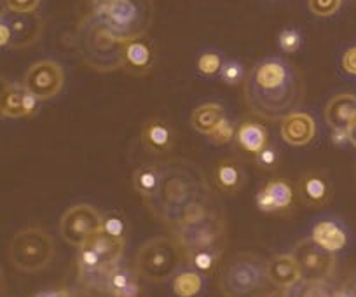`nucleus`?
I'll use <instances>...</instances> for the list:
<instances>
[{
  "label": "nucleus",
  "mask_w": 356,
  "mask_h": 297,
  "mask_svg": "<svg viewBox=\"0 0 356 297\" xmlns=\"http://www.w3.org/2000/svg\"><path fill=\"white\" fill-rule=\"evenodd\" d=\"M218 76H220L222 83L227 84V86H238V84L245 83L248 74H246L245 67H243L239 61L227 60L224 61V65H222L220 74H218Z\"/></svg>",
  "instance_id": "2f4dec72"
},
{
  "label": "nucleus",
  "mask_w": 356,
  "mask_h": 297,
  "mask_svg": "<svg viewBox=\"0 0 356 297\" xmlns=\"http://www.w3.org/2000/svg\"><path fill=\"white\" fill-rule=\"evenodd\" d=\"M264 297H290L289 290H273V292H267Z\"/></svg>",
  "instance_id": "a18cd8bd"
},
{
  "label": "nucleus",
  "mask_w": 356,
  "mask_h": 297,
  "mask_svg": "<svg viewBox=\"0 0 356 297\" xmlns=\"http://www.w3.org/2000/svg\"><path fill=\"white\" fill-rule=\"evenodd\" d=\"M269 131L257 121H245L236 129V145L253 158L264 147L269 145Z\"/></svg>",
  "instance_id": "4be33fe9"
},
{
  "label": "nucleus",
  "mask_w": 356,
  "mask_h": 297,
  "mask_svg": "<svg viewBox=\"0 0 356 297\" xmlns=\"http://www.w3.org/2000/svg\"><path fill=\"white\" fill-rule=\"evenodd\" d=\"M222 254H224V247L218 248H207V250H197L194 254L186 255L187 264L191 266L193 269H196L197 273H201L203 276L211 275L215 269L218 268L220 264Z\"/></svg>",
  "instance_id": "c85d7f7f"
},
{
  "label": "nucleus",
  "mask_w": 356,
  "mask_h": 297,
  "mask_svg": "<svg viewBox=\"0 0 356 297\" xmlns=\"http://www.w3.org/2000/svg\"><path fill=\"white\" fill-rule=\"evenodd\" d=\"M293 259L300 269L304 282H327L335 271V254L325 250L309 238H304L293 247Z\"/></svg>",
  "instance_id": "9d476101"
},
{
  "label": "nucleus",
  "mask_w": 356,
  "mask_h": 297,
  "mask_svg": "<svg viewBox=\"0 0 356 297\" xmlns=\"http://www.w3.org/2000/svg\"><path fill=\"white\" fill-rule=\"evenodd\" d=\"M175 240L182 248L184 257L194 254L197 250L207 248L225 247V220L222 211L215 210L213 214L196 226L184 227V230L173 231Z\"/></svg>",
  "instance_id": "6e6552de"
},
{
  "label": "nucleus",
  "mask_w": 356,
  "mask_h": 297,
  "mask_svg": "<svg viewBox=\"0 0 356 297\" xmlns=\"http://www.w3.org/2000/svg\"><path fill=\"white\" fill-rule=\"evenodd\" d=\"M296 189L286 179H273L257 194V207L264 214H280L293 207Z\"/></svg>",
  "instance_id": "f8f14e48"
},
{
  "label": "nucleus",
  "mask_w": 356,
  "mask_h": 297,
  "mask_svg": "<svg viewBox=\"0 0 356 297\" xmlns=\"http://www.w3.org/2000/svg\"><path fill=\"white\" fill-rule=\"evenodd\" d=\"M70 292L68 290H42V292L35 294L33 297H68Z\"/></svg>",
  "instance_id": "37998d69"
},
{
  "label": "nucleus",
  "mask_w": 356,
  "mask_h": 297,
  "mask_svg": "<svg viewBox=\"0 0 356 297\" xmlns=\"http://www.w3.org/2000/svg\"><path fill=\"white\" fill-rule=\"evenodd\" d=\"M311 240L325 250L337 254L348 245V231L341 222L334 220V218H323L313 226Z\"/></svg>",
  "instance_id": "aec40b11"
},
{
  "label": "nucleus",
  "mask_w": 356,
  "mask_h": 297,
  "mask_svg": "<svg viewBox=\"0 0 356 297\" xmlns=\"http://www.w3.org/2000/svg\"><path fill=\"white\" fill-rule=\"evenodd\" d=\"M161 187L159 163H143L133 172V189L143 201L152 200Z\"/></svg>",
  "instance_id": "b1692460"
},
{
  "label": "nucleus",
  "mask_w": 356,
  "mask_h": 297,
  "mask_svg": "<svg viewBox=\"0 0 356 297\" xmlns=\"http://www.w3.org/2000/svg\"><path fill=\"white\" fill-rule=\"evenodd\" d=\"M243 84L248 111L266 121H283L306 97L300 72L282 58H266L253 65Z\"/></svg>",
  "instance_id": "f257e3e1"
},
{
  "label": "nucleus",
  "mask_w": 356,
  "mask_h": 297,
  "mask_svg": "<svg viewBox=\"0 0 356 297\" xmlns=\"http://www.w3.org/2000/svg\"><path fill=\"white\" fill-rule=\"evenodd\" d=\"M349 143H353V145L356 147V118L355 121H353L351 128H349Z\"/></svg>",
  "instance_id": "49530a36"
},
{
  "label": "nucleus",
  "mask_w": 356,
  "mask_h": 297,
  "mask_svg": "<svg viewBox=\"0 0 356 297\" xmlns=\"http://www.w3.org/2000/svg\"><path fill=\"white\" fill-rule=\"evenodd\" d=\"M2 18H6V22L9 23V29H11L13 33L11 47H15V49L33 46L40 39V35H42V18L35 15V13H25V15L11 13V16L8 18L4 11L2 13Z\"/></svg>",
  "instance_id": "ddd939ff"
},
{
  "label": "nucleus",
  "mask_w": 356,
  "mask_h": 297,
  "mask_svg": "<svg viewBox=\"0 0 356 297\" xmlns=\"http://www.w3.org/2000/svg\"><path fill=\"white\" fill-rule=\"evenodd\" d=\"M278 44L282 47L283 53L293 54L300 49V44H302V35L297 29H285L282 30L278 37Z\"/></svg>",
  "instance_id": "f704fd0d"
},
{
  "label": "nucleus",
  "mask_w": 356,
  "mask_h": 297,
  "mask_svg": "<svg viewBox=\"0 0 356 297\" xmlns=\"http://www.w3.org/2000/svg\"><path fill=\"white\" fill-rule=\"evenodd\" d=\"M356 118V97L349 93L335 95L325 107V122L330 129H346L349 131Z\"/></svg>",
  "instance_id": "6ab92c4d"
},
{
  "label": "nucleus",
  "mask_w": 356,
  "mask_h": 297,
  "mask_svg": "<svg viewBox=\"0 0 356 297\" xmlns=\"http://www.w3.org/2000/svg\"><path fill=\"white\" fill-rule=\"evenodd\" d=\"M68 297H74V296H72V294H70V296H68Z\"/></svg>",
  "instance_id": "de8ad7c7"
},
{
  "label": "nucleus",
  "mask_w": 356,
  "mask_h": 297,
  "mask_svg": "<svg viewBox=\"0 0 356 297\" xmlns=\"http://www.w3.org/2000/svg\"><path fill=\"white\" fill-rule=\"evenodd\" d=\"M267 283V261L250 252L232 255L222 268L218 280L224 297H260Z\"/></svg>",
  "instance_id": "20e7f679"
},
{
  "label": "nucleus",
  "mask_w": 356,
  "mask_h": 297,
  "mask_svg": "<svg viewBox=\"0 0 356 297\" xmlns=\"http://www.w3.org/2000/svg\"><path fill=\"white\" fill-rule=\"evenodd\" d=\"M332 142L335 145H344L349 142V131L346 129H332Z\"/></svg>",
  "instance_id": "a19ab883"
},
{
  "label": "nucleus",
  "mask_w": 356,
  "mask_h": 297,
  "mask_svg": "<svg viewBox=\"0 0 356 297\" xmlns=\"http://www.w3.org/2000/svg\"><path fill=\"white\" fill-rule=\"evenodd\" d=\"M204 285V276L197 273L196 269H180L173 276L171 289L177 297H196L200 296Z\"/></svg>",
  "instance_id": "cd10ccee"
},
{
  "label": "nucleus",
  "mask_w": 356,
  "mask_h": 297,
  "mask_svg": "<svg viewBox=\"0 0 356 297\" xmlns=\"http://www.w3.org/2000/svg\"><path fill=\"white\" fill-rule=\"evenodd\" d=\"M267 278L278 290H290L302 282L300 269L292 254H280L267 261Z\"/></svg>",
  "instance_id": "a211bd4d"
},
{
  "label": "nucleus",
  "mask_w": 356,
  "mask_h": 297,
  "mask_svg": "<svg viewBox=\"0 0 356 297\" xmlns=\"http://www.w3.org/2000/svg\"><path fill=\"white\" fill-rule=\"evenodd\" d=\"M222 65H224V61L220 60V56H218L217 53H211V51L203 53L197 58V70H200V74H203V76L207 77L220 74Z\"/></svg>",
  "instance_id": "72a5a7b5"
},
{
  "label": "nucleus",
  "mask_w": 356,
  "mask_h": 297,
  "mask_svg": "<svg viewBox=\"0 0 356 297\" xmlns=\"http://www.w3.org/2000/svg\"><path fill=\"white\" fill-rule=\"evenodd\" d=\"M332 297H356V289H351V287H335V289H332Z\"/></svg>",
  "instance_id": "79ce46f5"
},
{
  "label": "nucleus",
  "mask_w": 356,
  "mask_h": 297,
  "mask_svg": "<svg viewBox=\"0 0 356 297\" xmlns=\"http://www.w3.org/2000/svg\"><path fill=\"white\" fill-rule=\"evenodd\" d=\"M156 61L152 46L145 39H135L126 42L124 56H122V70L129 76L142 77L150 74Z\"/></svg>",
  "instance_id": "f3484780"
},
{
  "label": "nucleus",
  "mask_w": 356,
  "mask_h": 297,
  "mask_svg": "<svg viewBox=\"0 0 356 297\" xmlns=\"http://www.w3.org/2000/svg\"><path fill=\"white\" fill-rule=\"evenodd\" d=\"M297 196L307 208H321L330 201L332 186L327 175L321 172H306L297 182Z\"/></svg>",
  "instance_id": "4468645a"
},
{
  "label": "nucleus",
  "mask_w": 356,
  "mask_h": 297,
  "mask_svg": "<svg viewBox=\"0 0 356 297\" xmlns=\"http://www.w3.org/2000/svg\"><path fill=\"white\" fill-rule=\"evenodd\" d=\"M236 129L234 125L229 121L227 118L213 129V133L210 135V140L215 145H225V143H231L232 140H236Z\"/></svg>",
  "instance_id": "e433bc0d"
},
{
  "label": "nucleus",
  "mask_w": 356,
  "mask_h": 297,
  "mask_svg": "<svg viewBox=\"0 0 356 297\" xmlns=\"http://www.w3.org/2000/svg\"><path fill=\"white\" fill-rule=\"evenodd\" d=\"M225 119L224 107L220 104H203L196 107L191 115V125L197 133L210 136L213 129Z\"/></svg>",
  "instance_id": "a878e982"
},
{
  "label": "nucleus",
  "mask_w": 356,
  "mask_h": 297,
  "mask_svg": "<svg viewBox=\"0 0 356 297\" xmlns=\"http://www.w3.org/2000/svg\"><path fill=\"white\" fill-rule=\"evenodd\" d=\"M105 292L111 297H138V273L119 264L108 273Z\"/></svg>",
  "instance_id": "5701e85b"
},
{
  "label": "nucleus",
  "mask_w": 356,
  "mask_h": 297,
  "mask_svg": "<svg viewBox=\"0 0 356 297\" xmlns=\"http://www.w3.org/2000/svg\"><path fill=\"white\" fill-rule=\"evenodd\" d=\"M280 135L289 145H307L316 136V122H314L313 115L307 114V112L296 111L282 121Z\"/></svg>",
  "instance_id": "2eb2a0df"
},
{
  "label": "nucleus",
  "mask_w": 356,
  "mask_h": 297,
  "mask_svg": "<svg viewBox=\"0 0 356 297\" xmlns=\"http://www.w3.org/2000/svg\"><path fill=\"white\" fill-rule=\"evenodd\" d=\"M102 231H105L111 236L119 238V240H126V234H128V220H126L124 214L118 210H112L104 214V226Z\"/></svg>",
  "instance_id": "c756f323"
},
{
  "label": "nucleus",
  "mask_w": 356,
  "mask_h": 297,
  "mask_svg": "<svg viewBox=\"0 0 356 297\" xmlns=\"http://www.w3.org/2000/svg\"><path fill=\"white\" fill-rule=\"evenodd\" d=\"M161 187L152 200L145 201L150 214L175 230L193 204L211 200L210 184L196 163L184 158H170L159 163Z\"/></svg>",
  "instance_id": "f03ea898"
},
{
  "label": "nucleus",
  "mask_w": 356,
  "mask_h": 297,
  "mask_svg": "<svg viewBox=\"0 0 356 297\" xmlns=\"http://www.w3.org/2000/svg\"><path fill=\"white\" fill-rule=\"evenodd\" d=\"M112 35L121 42L142 39L152 25V0H114L98 9Z\"/></svg>",
  "instance_id": "39448f33"
},
{
  "label": "nucleus",
  "mask_w": 356,
  "mask_h": 297,
  "mask_svg": "<svg viewBox=\"0 0 356 297\" xmlns=\"http://www.w3.org/2000/svg\"><path fill=\"white\" fill-rule=\"evenodd\" d=\"M42 0H4V9L15 15L35 13Z\"/></svg>",
  "instance_id": "4c0bfd02"
},
{
  "label": "nucleus",
  "mask_w": 356,
  "mask_h": 297,
  "mask_svg": "<svg viewBox=\"0 0 356 297\" xmlns=\"http://www.w3.org/2000/svg\"><path fill=\"white\" fill-rule=\"evenodd\" d=\"M22 84L40 102L51 100L63 90V68L53 60H40L26 70Z\"/></svg>",
  "instance_id": "9b49d317"
},
{
  "label": "nucleus",
  "mask_w": 356,
  "mask_h": 297,
  "mask_svg": "<svg viewBox=\"0 0 356 297\" xmlns=\"http://www.w3.org/2000/svg\"><path fill=\"white\" fill-rule=\"evenodd\" d=\"M253 163L262 170H276L280 165V151L273 143H269L259 154L253 156Z\"/></svg>",
  "instance_id": "473e14b6"
},
{
  "label": "nucleus",
  "mask_w": 356,
  "mask_h": 297,
  "mask_svg": "<svg viewBox=\"0 0 356 297\" xmlns=\"http://www.w3.org/2000/svg\"><path fill=\"white\" fill-rule=\"evenodd\" d=\"M182 248L177 240L157 236L145 241L138 248L135 257V268L140 276L154 283L166 282L180 271L182 264Z\"/></svg>",
  "instance_id": "423d86ee"
},
{
  "label": "nucleus",
  "mask_w": 356,
  "mask_h": 297,
  "mask_svg": "<svg viewBox=\"0 0 356 297\" xmlns=\"http://www.w3.org/2000/svg\"><path fill=\"white\" fill-rule=\"evenodd\" d=\"M13 33L11 29H9V23L6 22V18H2V23H0V46L9 47L11 46Z\"/></svg>",
  "instance_id": "ea45409f"
},
{
  "label": "nucleus",
  "mask_w": 356,
  "mask_h": 297,
  "mask_svg": "<svg viewBox=\"0 0 356 297\" xmlns=\"http://www.w3.org/2000/svg\"><path fill=\"white\" fill-rule=\"evenodd\" d=\"M142 145L145 151L154 156H164L173 149L175 145V131L164 119L154 118L147 121L142 128Z\"/></svg>",
  "instance_id": "dca6fc26"
},
{
  "label": "nucleus",
  "mask_w": 356,
  "mask_h": 297,
  "mask_svg": "<svg viewBox=\"0 0 356 297\" xmlns=\"http://www.w3.org/2000/svg\"><path fill=\"white\" fill-rule=\"evenodd\" d=\"M26 88L18 83H6L2 88V97H0V114L6 119H19L25 118L23 111V102H25Z\"/></svg>",
  "instance_id": "bb28decb"
},
{
  "label": "nucleus",
  "mask_w": 356,
  "mask_h": 297,
  "mask_svg": "<svg viewBox=\"0 0 356 297\" xmlns=\"http://www.w3.org/2000/svg\"><path fill=\"white\" fill-rule=\"evenodd\" d=\"M114 0H89V4L93 6V11H98V9H104L105 6H108Z\"/></svg>",
  "instance_id": "c03bdc74"
},
{
  "label": "nucleus",
  "mask_w": 356,
  "mask_h": 297,
  "mask_svg": "<svg viewBox=\"0 0 356 297\" xmlns=\"http://www.w3.org/2000/svg\"><path fill=\"white\" fill-rule=\"evenodd\" d=\"M342 0H307V8L318 18L334 16L341 8Z\"/></svg>",
  "instance_id": "c9c22d12"
},
{
  "label": "nucleus",
  "mask_w": 356,
  "mask_h": 297,
  "mask_svg": "<svg viewBox=\"0 0 356 297\" xmlns=\"http://www.w3.org/2000/svg\"><path fill=\"white\" fill-rule=\"evenodd\" d=\"M290 297H332L327 282H300L289 290Z\"/></svg>",
  "instance_id": "7c9ffc66"
},
{
  "label": "nucleus",
  "mask_w": 356,
  "mask_h": 297,
  "mask_svg": "<svg viewBox=\"0 0 356 297\" xmlns=\"http://www.w3.org/2000/svg\"><path fill=\"white\" fill-rule=\"evenodd\" d=\"M53 257L54 240L44 227H25L9 243V261L23 273H37L47 268Z\"/></svg>",
  "instance_id": "0eeeda50"
},
{
  "label": "nucleus",
  "mask_w": 356,
  "mask_h": 297,
  "mask_svg": "<svg viewBox=\"0 0 356 297\" xmlns=\"http://www.w3.org/2000/svg\"><path fill=\"white\" fill-rule=\"evenodd\" d=\"M77 42L82 60L89 68L102 74L122 68L126 42L112 35L100 13L91 11L82 18L77 30Z\"/></svg>",
  "instance_id": "7ed1b4c3"
},
{
  "label": "nucleus",
  "mask_w": 356,
  "mask_h": 297,
  "mask_svg": "<svg viewBox=\"0 0 356 297\" xmlns=\"http://www.w3.org/2000/svg\"><path fill=\"white\" fill-rule=\"evenodd\" d=\"M86 243L93 248L108 266L115 268V266L121 264V259L124 255V247L126 240H119V238L111 236L105 231H98L97 234L89 238Z\"/></svg>",
  "instance_id": "393cba45"
},
{
  "label": "nucleus",
  "mask_w": 356,
  "mask_h": 297,
  "mask_svg": "<svg viewBox=\"0 0 356 297\" xmlns=\"http://www.w3.org/2000/svg\"><path fill=\"white\" fill-rule=\"evenodd\" d=\"M213 180L220 193L238 194L245 186V170L238 159L225 158L215 166Z\"/></svg>",
  "instance_id": "412c9836"
},
{
  "label": "nucleus",
  "mask_w": 356,
  "mask_h": 297,
  "mask_svg": "<svg viewBox=\"0 0 356 297\" xmlns=\"http://www.w3.org/2000/svg\"><path fill=\"white\" fill-rule=\"evenodd\" d=\"M104 226V214L97 210L93 204H74L67 208L60 218V234L72 247H82L89 238L102 231Z\"/></svg>",
  "instance_id": "1a4fd4ad"
},
{
  "label": "nucleus",
  "mask_w": 356,
  "mask_h": 297,
  "mask_svg": "<svg viewBox=\"0 0 356 297\" xmlns=\"http://www.w3.org/2000/svg\"><path fill=\"white\" fill-rule=\"evenodd\" d=\"M342 68L351 76H356V46L344 51V54H342Z\"/></svg>",
  "instance_id": "58836bf2"
}]
</instances>
